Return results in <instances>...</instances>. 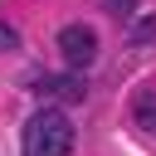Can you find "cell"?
<instances>
[{
    "label": "cell",
    "instance_id": "8992f818",
    "mask_svg": "<svg viewBox=\"0 0 156 156\" xmlns=\"http://www.w3.org/2000/svg\"><path fill=\"white\" fill-rule=\"evenodd\" d=\"M102 5H107V15H112V20H132L141 0H102Z\"/></svg>",
    "mask_w": 156,
    "mask_h": 156
},
{
    "label": "cell",
    "instance_id": "3957f363",
    "mask_svg": "<svg viewBox=\"0 0 156 156\" xmlns=\"http://www.w3.org/2000/svg\"><path fill=\"white\" fill-rule=\"evenodd\" d=\"M58 54H63L68 68L83 73V68L98 58V34H93L88 24H63V29H58Z\"/></svg>",
    "mask_w": 156,
    "mask_h": 156
},
{
    "label": "cell",
    "instance_id": "7a4b0ae2",
    "mask_svg": "<svg viewBox=\"0 0 156 156\" xmlns=\"http://www.w3.org/2000/svg\"><path fill=\"white\" fill-rule=\"evenodd\" d=\"M29 88H34L39 98H54V102H83V98H88V78H83L78 68H68V73H34Z\"/></svg>",
    "mask_w": 156,
    "mask_h": 156
},
{
    "label": "cell",
    "instance_id": "6da1fadb",
    "mask_svg": "<svg viewBox=\"0 0 156 156\" xmlns=\"http://www.w3.org/2000/svg\"><path fill=\"white\" fill-rule=\"evenodd\" d=\"M20 151L24 156H68L73 151V122L63 107H39L24 132H20Z\"/></svg>",
    "mask_w": 156,
    "mask_h": 156
},
{
    "label": "cell",
    "instance_id": "52a82bcc",
    "mask_svg": "<svg viewBox=\"0 0 156 156\" xmlns=\"http://www.w3.org/2000/svg\"><path fill=\"white\" fill-rule=\"evenodd\" d=\"M10 49H20V34L10 24H0V54H10Z\"/></svg>",
    "mask_w": 156,
    "mask_h": 156
},
{
    "label": "cell",
    "instance_id": "277c9868",
    "mask_svg": "<svg viewBox=\"0 0 156 156\" xmlns=\"http://www.w3.org/2000/svg\"><path fill=\"white\" fill-rule=\"evenodd\" d=\"M132 122H136L146 136H156V88H141V93L132 98Z\"/></svg>",
    "mask_w": 156,
    "mask_h": 156
},
{
    "label": "cell",
    "instance_id": "5b68a950",
    "mask_svg": "<svg viewBox=\"0 0 156 156\" xmlns=\"http://www.w3.org/2000/svg\"><path fill=\"white\" fill-rule=\"evenodd\" d=\"M127 44H132V49H146V44H156V15H151V10L132 20V29H127Z\"/></svg>",
    "mask_w": 156,
    "mask_h": 156
}]
</instances>
